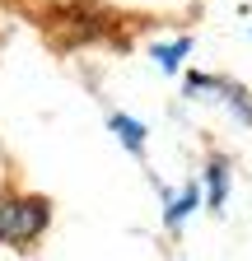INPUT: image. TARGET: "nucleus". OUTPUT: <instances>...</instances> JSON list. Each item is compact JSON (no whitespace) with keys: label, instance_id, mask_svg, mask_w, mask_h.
<instances>
[{"label":"nucleus","instance_id":"1","mask_svg":"<svg viewBox=\"0 0 252 261\" xmlns=\"http://www.w3.org/2000/svg\"><path fill=\"white\" fill-rule=\"evenodd\" d=\"M47 224H52V205L42 201V196H14V201H0V243L28 247Z\"/></svg>","mask_w":252,"mask_h":261},{"label":"nucleus","instance_id":"2","mask_svg":"<svg viewBox=\"0 0 252 261\" xmlns=\"http://www.w3.org/2000/svg\"><path fill=\"white\" fill-rule=\"evenodd\" d=\"M187 93H196V98H219V103H229V108L252 126V98H247L238 84L215 80V75H192V80H187Z\"/></svg>","mask_w":252,"mask_h":261},{"label":"nucleus","instance_id":"3","mask_svg":"<svg viewBox=\"0 0 252 261\" xmlns=\"http://www.w3.org/2000/svg\"><path fill=\"white\" fill-rule=\"evenodd\" d=\"M112 130L121 136V145L131 149V154H140V149H145V126H140L136 117H121V112H117V117H112Z\"/></svg>","mask_w":252,"mask_h":261},{"label":"nucleus","instance_id":"4","mask_svg":"<svg viewBox=\"0 0 252 261\" xmlns=\"http://www.w3.org/2000/svg\"><path fill=\"white\" fill-rule=\"evenodd\" d=\"M187 51H192V42H187V38H178V42H168V47H154V61H159L164 70H178V61H182Z\"/></svg>","mask_w":252,"mask_h":261},{"label":"nucleus","instance_id":"5","mask_svg":"<svg viewBox=\"0 0 252 261\" xmlns=\"http://www.w3.org/2000/svg\"><path fill=\"white\" fill-rule=\"evenodd\" d=\"M210 205H224V163H210Z\"/></svg>","mask_w":252,"mask_h":261},{"label":"nucleus","instance_id":"6","mask_svg":"<svg viewBox=\"0 0 252 261\" xmlns=\"http://www.w3.org/2000/svg\"><path fill=\"white\" fill-rule=\"evenodd\" d=\"M192 205H196V187H187V191H182V196H178V205H173V210H168V224H178V219H182V215H187V210H192Z\"/></svg>","mask_w":252,"mask_h":261}]
</instances>
